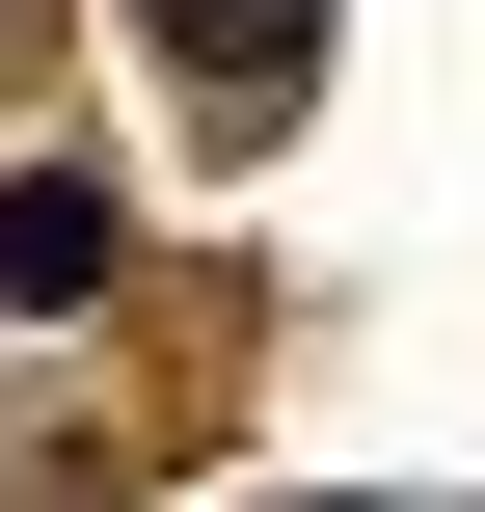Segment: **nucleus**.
Wrapping results in <instances>:
<instances>
[{"instance_id":"obj_1","label":"nucleus","mask_w":485,"mask_h":512,"mask_svg":"<svg viewBox=\"0 0 485 512\" xmlns=\"http://www.w3.org/2000/svg\"><path fill=\"white\" fill-rule=\"evenodd\" d=\"M162 54H189V81H216V108H270V81H297V54H324V0H162Z\"/></svg>"},{"instance_id":"obj_2","label":"nucleus","mask_w":485,"mask_h":512,"mask_svg":"<svg viewBox=\"0 0 485 512\" xmlns=\"http://www.w3.org/2000/svg\"><path fill=\"white\" fill-rule=\"evenodd\" d=\"M81 270H108V189L27 162V189H0V297H81Z\"/></svg>"}]
</instances>
